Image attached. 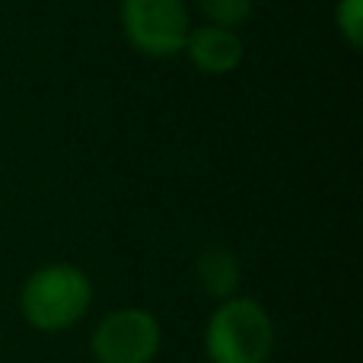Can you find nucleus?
<instances>
[{
    "label": "nucleus",
    "mask_w": 363,
    "mask_h": 363,
    "mask_svg": "<svg viewBox=\"0 0 363 363\" xmlns=\"http://www.w3.org/2000/svg\"><path fill=\"white\" fill-rule=\"evenodd\" d=\"M93 303V284L74 264H45L32 271L19 294L26 322L38 332H64L86 315Z\"/></svg>",
    "instance_id": "f257e3e1"
},
{
    "label": "nucleus",
    "mask_w": 363,
    "mask_h": 363,
    "mask_svg": "<svg viewBox=\"0 0 363 363\" xmlns=\"http://www.w3.org/2000/svg\"><path fill=\"white\" fill-rule=\"evenodd\" d=\"M204 351L211 363H268L274 351L271 315L249 296H230L207 322Z\"/></svg>",
    "instance_id": "f03ea898"
},
{
    "label": "nucleus",
    "mask_w": 363,
    "mask_h": 363,
    "mask_svg": "<svg viewBox=\"0 0 363 363\" xmlns=\"http://www.w3.org/2000/svg\"><path fill=\"white\" fill-rule=\"evenodd\" d=\"M121 29L134 51L176 57L191 32L185 0H121Z\"/></svg>",
    "instance_id": "7ed1b4c3"
},
{
    "label": "nucleus",
    "mask_w": 363,
    "mask_h": 363,
    "mask_svg": "<svg viewBox=\"0 0 363 363\" xmlns=\"http://www.w3.org/2000/svg\"><path fill=\"white\" fill-rule=\"evenodd\" d=\"M89 345L99 363H153L163 345V332L153 313L128 306L108 313L96 325Z\"/></svg>",
    "instance_id": "20e7f679"
},
{
    "label": "nucleus",
    "mask_w": 363,
    "mask_h": 363,
    "mask_svg": "<svg viewBox=\"0 0 363 363\" xmlns=\"http://www.w3.org/2000/svg\"><path fill=\"white\" fill-rule=\"evenodd\" d=\"M191 64L204 74L223 77L242 64V38L233 29H220V26H198L188 32L185 48Z\"/></svg>",
    "instance_id": "39448f33"
},
{
    "label": "nucleus",
    "mask_w": 363,
    "mask_h": 363,
    "mask_svg": "<svg viewBox=\"0 0 363 363\" xmlns=\"http://www.w3.org/2000/svg\"><path fill=\"white\" fill-rule=\"evenodd\" d=\"M194 274H198V284L204 287V294L217 296V300H230L239 287V262L223 245L201 252V258L194 262Z\"/></svg>",
    "instance_id": "423d86ee"
},
{
    "label": "nucleus",
    "mask_w": 363,
    "mask_h": 363,
    "mask_svg": "<svg viewBox=\"0 0 363 363\" xmlns=\"http://www.w3.org/2000/svg\"><path fill=\"white\" fill-rule=\"evenodd\" d=\"M201 13H204L207 26H220V29H233L249 23L252 16V0H198Z\"/></svg>",
    "instance_id": "0eeeda50"
},
{
    "label": "nucleus",
    "mask_w": 363,
    "mask_h": 363,
    "mask_svg": "<svg viewBox=\"0 0 363 363\" xmlns=\"http://www.w3.org/2000/svg\"><path fill=\"white\" fill-rule=\"evenodd\" d=\"M335 23L338 32L345 35V42L354 51H360L363 45V0H338L335 6Z\"/></svg>",
    "instance_id": "6e6552de"
}]
</instances>
